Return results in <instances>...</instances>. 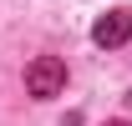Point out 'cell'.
<instances>
[{
	"mask_svg": "<svg viewBox=\"0 0 132 126\" xmlns=\"http://www.w3.org/2000/svg\"><path fill=\"white\" fill-rule=\"evenodd\" d=\"M61 86H66V61L61 56H36L31 71H26V91L46 101V96H61Z\"/></svg>",
	"mask_w": 132,
	"mask_h": 126,
	"instance_id": "obj_1",
	"label": "cell"
},
{
	"mask_svg": "<svg viewBox=\"0 0 132 126\" xmlns=\"http://www.w3.org/2000/svg\"><path fill=\"white\" fill-rule=\"evenodd\" d=\"M92 40L97 46H127L132 40V10H107V15H97V25H92Z\"/></svg>",
	"mask_w": 132,
	"mask_h": 126,
	"instance_id": "obj_2",
	"label": "cell"
}]
</instances>
